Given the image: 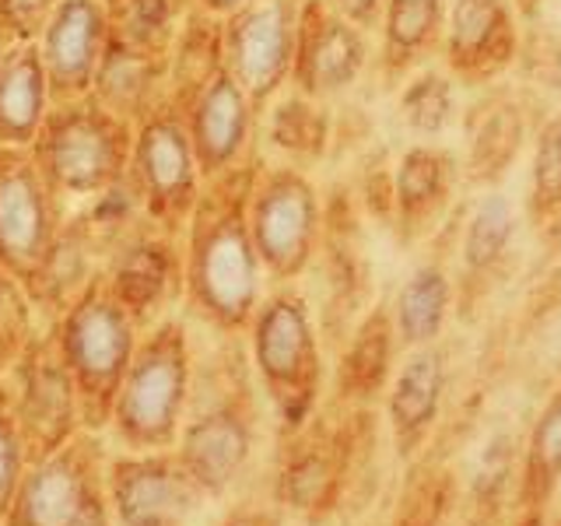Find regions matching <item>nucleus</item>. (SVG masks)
<instances>
[{
	"label": "nucleus",
	"mask_w": 561,
	"mask_h": 526,
	"mask_svg": "<svg viewBox=\"0 0 561 526\" xmlns=\"http://www.w3.org/2000/svg\"><path fill=\"white\" fill-rule=\"evenodd\" d=\"M260 158L204 180L183 228V306L221 338H239L263 298V263L250 232V190Z\"/></svg>",
	"instance_id": "obj_1"
},
{
	"label": "nucleus",
	"mask_w": 561,
	"mask_h": 526,
	"mask_svg": "<svg viewBox=\"0 0 561 526\" xmlns=\"http://www.w3.org/2000/svg\"><path fill=\"white\" fill-rule=\"evenodd\" d=\"M193 373H197V358H193L183 312H172L140 333L119 386L113 421L105 428L113 449H175L193 393Z\"/></svg>",
	"instance_id": "obj_2"
},
{
	"label": "nucleus",
	"mask_w": 561,
	"mask_h": 526,
	"mask_svg": "<svg viewBox=\"0 0 561 526\" xmlns=\"http://www.w3.org/2000/svg\"><path fill=\"white\" fill-rule=\"evenodd\" d=\"M245 347L256 386L267 397L280 432H298L320 411L327 379L320 330L306 298L291 285H277L263 295L245 327Z\"/></svg>",
	"instance_id": "obj_3"
},
{
	"label": "nucleus",
	"mask_w": 561,
	"mask_h": 526,
	"mask_svg": "<svg viewBox=\"0 0 561 526\" xmlns=\"http://www.w3.org/2000/svg\"><path fill=\"white\" fill-rule=\"evenodd\" d=\"M137 127L110 113L95 95L53 102L28 155L67 204L102 197L127 180Z\"/></svg>",
	"instance_id": "obj_4"
},
{
	"label": "nucleus",
	"mask_w": 561,
	"mask_h": 526,
	"mask_svg": "<svg viewBox=\"0 0 561 526\" xmlns=\"http://www.w3.org/2000/svg\"><path fill=\"white\" fill-rule=\"evenodd\" d=\"M256 449V403L245 379H236L228 365L193 373V393L183 432L175 438V456L190 478L215 502L228 495Z\"/></svg>",
	"instance_id": "obj_5"
},
{
	"label": "nucleus",
	"mask_w": 561,
	"mask_h": 526,
	"mask_svg": "<svg viewBox=\"0 0 561 526\" xmlns=\"http://www.w3.org/2000/svg\"><path fill=\"white\" fill-rule=\"evenodd\" d=\"M105 432L81 428L46 460L28 464L0 526H116Z\"/></svg>",
	"instance_id": "obj_6"
},
{
	"label": "nucleus",
	"mask_w": 561,
	"mask_h": 526,
	"mask_svg": "<svg viewBox=\"0 0 561 526\" xmlns=\"http://www.w3.org/2000/svg\"><path fill=\"white\" fill-rule=\"evenodd\" d=\"M57 333L78 390L81 425L88 432H105L113 421L119 386L137 351L140 330L99 285L60 316Z\"/></svg>",
	"instance_id": "obj_7"
},
{
	"label": "nucleus",
	"mask_w": 561,
	"mask_h": 526,
	"mask_svg": "<svg viewBox=\"0 0 561 526\" xmlns=\"http://www.w3.org/2000/svg\"><path fill=\"white\" fill-rule=\"evenodd\" d=\"M250 232L263 274L274 285H291L312 267L323 239V204L306 169L291 162L256 165L250 190Z\"/></svg>",
	"instance_id": "obj_8"
},
{
	"label": "nucleus",
	"mask_w": 561,
	"mask_h": 526,
	"mask_svg": "<svg viewBox=\"0 0 561 526\" xmlns=\"http://www.w3.org/2000/svg\"><path fill=\"white\" fill-rule=\"evenodd\" d=\"M4 382L14 400L28 464L46 460L49 453L67 446L84 428L75 379H70L67 358L60 351L57 320H39L4 373Z\"/></svg>",
	"instance_id": "obj_9"
},
{
	"label": "nucleus",
	"mask_w": 561,
	"mask_h": 526,
	"mask_svg": "<svg viewBox=\"0 0 561 526\" xmlns=\"http://www.w3.org/2000/svg\"><path fill=\"white\" fill-rule=\"evenodd\" d=\"M127 183L154 228L183 236L204 190V175L180 113L162 110L137 123Z\"/></svg>",
	"instance_id": "obj_10"
},
{
	"label": "nucleus",
	"mask_w": 561,
	"mask_h": 526,
	"mask_svg": "<svg viewBox=\"0 0 561 526\" xmlns=\"http://www.w3.org/2000/svg\"><path fill=\"white\" fill-rule=\"evenodd\" d=\"M298 4L302 0H242L221 18L225 70L260 116L291 84Z\"/></svg>",
	"instance_id": "obj_11"
},
{
	"label": "nucleus",
	"mask_w": 561,
	"mask_h": 526,
	"mask_svg": "<svg viewBox=\"0 0 561 526\" xmlns=\"http://www.w3.org/2000/svg\"><path fill=\"white\" fill-rule=\"evenodd\" d=\"M67 221V201L57 197L28 148L0 145V267L25 281L43 267Z\"/></svg>",
	"instance_id": "obj_12"
},
{
	"label": "nucleus",
	"mask_w": 561,
	"mask_h": 526,
	"mask_svg": "<svg viewBox=\"0 0 561 526\" xmlns=\"http://www.w3.org/2000/svg\"><path fill=\"white\" fill-rule=\"evenodd\" d=\"M102 291L130 316L137 330L162 323L175 312L186 291L183 236H172L145 221L105 260Z\"/></svg>",
	"instance_id": "obj_13"
},
{
	"label": "nucleus",
	"mask_w": 561,
	"mask_h": 526,
	"mask_svg": "<svg viewBox=\"0 0 561 526\" xmlns=\"http://www.w3.org/2000/svg\"><path fill=\"white\" fill-rule=\"evenodd\" d=\"M105 478H110L116 526H190V519L210 502L204 488L190 478V470L175 456V449H113Z\"/></svg>",
	"instance_id": "obj_14"
},
{
	"label": "nucleus",
	"mask_w": 561,
	"mask_h": 526,
	"mask_svg": "<svg viewBox=\"0 0 561 526\" xmlns=\"http://www.w3.org/2000/svg\"><path fill=\"white\" fill-rule=\"evenodd\" d=\"M368 64V39L358 25L330 4V0H302L298 4V35L291 84L316 102L347 92Z\"/></svg>",
	"instance_id": "obj_15"
},
{
	"label": "nucleus",
	"mask_w": 561,
	"mask_h": 526,
	"mask_svg": "<svg viewBox=\"0 0 561 526\" xmlns=\"http://www.w3.org/2000/svg\"><path fill=\"white\" fill-rule=\"evenodd\" d=\"M105 39H110V4L105 0H60L43 35L35 39L53 102L92 95Z\"/></svg>",
	"instance_id": "obj_16"
},
{
	"label": "nucleus",
	"mask_w": 561,
	"mask_h": 526,
	"mask_svg": "<svg viewBox=\"0 0 561 526\" xmlns=\"http://www.w3.org/2000/svg\"><path fill=\"white\" fill-rule=\"evenodd\" d=\"M347 481V443L341 432L309 418L302 428L288 435L285 456L277 470V502L309 523H323L341 502Z\"/></svg>",
	"instance_id": "obj_17"
},
{
	"label": "nucleus",
	"mask_w": 561,
	"mask_h": 526,
	"mask_svg": "<svg viewBox=\"0 0 561 526\" xmlns=\"http://www.w3.org/2000/svg\"><path fill=\"white\" fill-rule=\"evenodd\" d=\"M256 119H260L256 105L250 102V95L242 92L239 81L228 75V70H221V75L190 102L183 123H186L190 145H193V155H197L204 180H215V175L236 169L250 155H256L253 151Z\"/></svg>",
	"instance_id": "obj_18"
},
{
	"label": "nucleus",
	"mask_w": 561,
	"mask_h": 526,
	"mask_svg": "<svg viewBox=\"0 0 561 526\" xmlns=\"http://www.w3.org/2000/svg\"><path fill=\"white\" fill-rule=\"evenodd\" d=\"M513 0H453L446 22V67L453 81L488 84L516 60Z\"/></svg>",
	"instance_id": "obj_19"
},
{
	"label": "nucleus",
	"mask_w": 561,
	"mask_h": 526,
	"mask_svg": "<svg viewBox=\"0 0 561 526\" xmlns=\"http://www.w3.org/2000/svg\"><path fill=\"white\" fill-rule=\"evenodd\" d=\"M92 95L110 113L130 119L134 127L169 110V53L140 49L123 39H105Z\"/></svg>",
	"instance_id": "obj_20"
},
{
	"label": "nucleus",
	"mask_w": 561,
	"mask_h": 526,
	"mask_svg": "<svg viewBox=\"0 0 561 526\" xmlns=\"http://www.w3.org/2000/svg\"><path fill=\"white\" fill-rule=\"evenodd\" d=\"M53 105L35 43H11L0 64V145L28 148Z\"/></svg>",
	"instance_id": "obj_21"
},
{
	"label": "nucleus",
	"mask_w": 561,
	"mask_h": 526,
	"mask_svg": "<svg viewBox=\"0 0 561 526\" xmlns=\"http://www.w3.org/2000/svg\"><path fill=\"white\" fill-rule=\"evenodd\" d=\"M225 70L221 18L193 4L175 28L169 53V110L186 113L190 102Z\"/></svg>",
	"instance_id": "obj_22"
},
{
	"label": "nucleus",
	"mask_w": 561,
	"mask_h": 526,
	"mask_svg": "<svg viewBox=\"0 0 561 526\" xmlns=\"http://www.w3.org/2000/svg\"><path fill=\"white\" fill-rule=\"evenodd\" d=\"M443 390H446V358L435 347H417L400 368L390 400H386V414H390L393 438L403 453H411L421 438H425L443 408Z\"/></svg>",
	"instance_id": "obj_23"
},
{
	"label": "nucleus",
	"mask_w": 561,
	"mask_h": 526,
	"mask_svg": "<svg viewBox=\"0 0 561 526\" xmlns=\"http://www.w3.org/2000/svg\"><path fill=\"white\" fill-rule=\"evenodd\" d=\"M393 320L382 309L365 316L355 338L344 347L337 365V397L362 403L379 397V390L390 379V355H393Z\"/></svg>",
	"instance_id": "obj_24"
},
{
	"label": "nucleus",
	"mask_w": 561,
	"mask_h": 526,
	"mask_svg": "<svg viewBox=\"0 0 561 526\" xmlns=\"http://www.w3.org/2000/svg\"><path fill=\"white\" fill-rule=\"evenodd\" d=\"M446 22L443 0H386L382 11V64L390 75L408 70L438 43Z\"/></svg>",
	"instance_id": "obj_25"
},
{
	"label": "nucleus",
	"mask_w": 561,
	"mask_h": 526,
	"mask_svg": "<svg viewBox=\"0 0 561 526\" xmlns=\"http://www.w3.org/2000/svg\"><path fill=\"white\" fill-rule=\"evenodd\" d=\"M449 186H453V158L428 145L411 148L400 158L397 186H393L400 221L408 228L428 221L438 210V204L446 201Z\"/></svg>",
	"instance_id": "obj_26"
},
{
	"label": "nucleus",
	"mask_w": 561,
	"mask_h": 526,
	"mask_svg": "<svg viewBox=\"0 0 561 526\" xmlns=\"http://www.w3.org/2000/svg\"><path fill=\"white\" fill-rule=\"evenodd\" d=\"M449 312V277L438 263L417 267L397 295L393 327L408 347H428L443 333Z\"/></svg>",
	"instance_id": "obj_27"
},
{
	"label": "nucleus",
	"mask_w": 561,
	"mask_h": 526,
	"mask_svg": "<svg viewBox=\"0 0 561 526\" xmlns=\"http://www.w3.org/2000/svg\"><path fill=\"white\" fill-rule=\"evenodd\" d=\"M516 236V207L505 193L491 190L478 201L463 232V267L470 274H484L505 256Z\"/></svg>",
	"instance_id": "obj_28"
},
{
	"label": "nucleus",
	"mask_w": 561,
	"mask_h": 526,
	"mask_svg": "<svg viewBox=\"0 0 561 526\" xmlns=\"http://www.w3.org/2000/svg\"><path fill=\"white\" fill-rule=\"evenodd\" d=\"M327 130H330V119H327L323 102L295 92V88L271 113V140L291 158H320L327 148Z\"/></svg>",
	"instance_id": "obj_29"
},
{
	"label": "nucleus",
	"mask_w": 561,
	"mask_h": 526,
	"mask_svg": "<svg viewBox=\"0 0 561 526\" xmlns=\"http://www.w3.org/2000/svg\"><path fill=\"white\" fill-rule=\"evenodd\" d=\"M180 18L172 0H116L110 4V35L140 49L172 53Z\"/></svg>",
	"instance_id": "obj_30"
},
{
	"label": "nucleus",
	"mask_w": 561,
	"mask_h": 526,
	"mask_svg": "<svg viewBox=\"0 0 561 526\" xmlns=\"http://www.w3.org/2000/svg\"><path fill=\"white\" fill-rule=\"evenodd\" d=\"M453 110H456V81H453V75H438V70L417 75L400 95L403 123H408L417 137L443 134Z\"/></svg>",
	"instance_id": "obj_31"
},
{
	"label": "nucleus",
	"mask_w": 561,
	"mask_h": 526,
	"mask_svg": "<svg viewBox=\"0 0 561 526\" xmlns=\"http://www.w3.org/2000/svg\"><path fill=\"white\" fill-rule=\"evenodd\" d=\"M530 215L540 225L561 221V113L537 134L530 162Z\"/></svg>",
	"instance_id": "obj_32"
},
{
	"label": "nucleus",
	"mask_w": 561,
	"mask_h": 526,
	"mask_svg": "<svg viewBox=\"0 0 561 526\" xmlns=\"http://www.w3.org/2000/svg\"><path fill=\"white\" fill-rule=\"evenodd\" d=\"M35 327H39V312H35L25 285L0 267V376L11 368Z\"/></svg>",
	"instance_id": "obj_33"
},
{
	"label": "nucleus",
	"mask_w": 561,
	"mask_h": 526,
	"mask_svg": "<svg viewBox=\"0 0 561 526\" xmlns=\"http://www.w3.org/2000/svg\"><path fill=\"white\" fill-rule=\"evenodd\" d=\"M25 470H28V449H25L22 428H18L11 390L4 376H0V519H4Z\"/></svg>",
	"instance_id": "obj_34"
},
{
	"label": "nucleus",
	"mask_w": 561,
	"mask_h": 526,
	"mask_svg": "<svg viewBox=\"0 0 561 526\" xmlns=\"http://www.w3.org/2000/svg\"><path fill=\"white\" fill-rule=\"evenodd\" d=\"M530 478L540 484H554L561 478V393L540 414L530 438Z\"/></svg>",
	"instance_id": "obj_35"
},
{
	"label": "nucleus",
	"mask_w": 561,
	"mask_h": 526,
	"mask_svg": "<svg viewBox=\"0 0 561 526\" xmlns=\"http://www.w3.org/2000/svg\"><path fill=\"white\" fill-rule=\"evenodd\" d=\"M60 0H0V32L8 43H35Z\"/></svg>",
	"instance_id": "obj_36"
},
{
	"label": "nucleus",
	"mask_w": 561,
	"mask_h": 526,
	"mask_svg": "<svg viewBox=\"0 0 561 526\" xmlns=\"http://www.w3.org/2000/svg\"><path fill=\"white\" fill-rule=\"evenodd\" d=\"M351 25H358L362 32H373L382 22V11H386V0H330Z\"/></svg>",
	"instance_id": "obj_37"
},
{
	"label": "nucleus",
	"mask_w": 561,
	"mask_h": 526,
	"mask_svg": "<svg viewBox=\"0 0 561 526\" xmlns=\"http://www.w3.org/2000/svg\"><path fill=\"white\" fill-rule=\"evenodd\" d=\"M218 526H277V516L271 508H236Z\"/></svg>",
	"instance_id": "obj_38"
},
{
	"label": "nucleus",
	"mask_w": 561,
	"mask_h": 526,
	"mask_svg": "<svg viewBox=\"0 0 561 526\" xmlns=\"http://www.w3.org/2000/svg\"><path fill=\"white\" fill-rule=\"evenodd\" d=\"M197 4L204 8V11H210V14H218V18H225L228 11H236L242 0H197Z\"/></svg>",
	"instance_id": "obj_39"
},
{
	"label": "nucleus",
	"mask_w": 561,
	"mask_h": 526,
	"mask_svg": "<svg viewBox=\"0 0 561 526\" xmlns=\"http://www.w3.org/2000/svg\"><path fill=\"white\" fill-rule=\"evenodd\" d=\"M513 4H516L523 14H534V11L540 8V0H513Z\"/></svg>",
	"instance_id": "obj_40"
},
{
	"label": "nucleus",
	"mask_w": 561,
	"mask_h": 526,
	"mask_svg": "<svg viewBox=\"0 0 561 526\" xmlns=\"http://www.w3.org/2000/svg\"><path fill=\"white\" fill-rule=\"evenodd\" d=\"M172 4H175V11H180V14H186L193 4H197V0H172Z\"/></svg>",
	"instance_id": "obj_41"
},
{
	"label": "nucleus",
	"mask_w": 561,
	"mask_h": 526,
	"mask_svg": "<svg viewBox=\"0 0 561 526\" xmlns=\"http://www.w3.org/2000/svg\"><path fill=\"white\" fill-rule=\"evenodd\" d=\"M8 46H11V43L4 39V32H0V64H4V53H8Z\"/></svg>",
	"instance_id": "obj_42"
},
{
	"label": "nucleus",
	"mask_w": 561,
	"mask_h": 526,
	"mask_svg": "<svg viewBox=\"0 0 561 526\" xmlns=\"http://www.w3.org/2000/svg\"><path fill=\"white\" fill-rule=\"evenodd\" d=\"M148 526H172V523H148Z\"/></svg>",
	"instance_id": "obj_43"
},
{
	"label": "nucleus",
	"mask_w": 561,
	"mask_h": 526,
	"mask_svg": "<svg viewBox=\"0 0 561 526\" xmlns=\"http://www.w3.org/2000/svg\"><path fill=\"white\" fill-rule=\"evenodd\" d=\"M105 4H116V0H105Z\"/></svg>",
	"instance_id": "obj_44"
}]
</instances>
